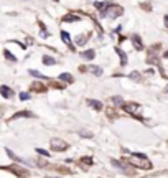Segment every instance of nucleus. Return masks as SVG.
Here are the masks:
<instances>
[{
    "instance_id": "nucleus-11",
    "label": "nucleus",
    "mask_w": 168,
    "mask_h": 178,
    "mask_svg": "<svg viewBox=\"0 0 168 178\" xmlns=\"http://www.w3.org/2000/svg\"><path fill=\"white\" fill-rule=\"evenodd\" d=\"M81 56L84 58V60H94V56H96V51L94 50H86L81 53Z\"/></svg>"
},
{
    "instance_id": "nucleus-7",
    "label": "nucleus",
    "mask_w": 168,
    "mask_h": 178,
    "mask_svg": "<svg viewBox=\"0 0 168 178\" xmlns=\"http://www.w3.org/2000/svg\"><path fill=\"white\" fill-rule=\"evenodd\" d=\"M132 43H133V46H135V50H138V51L143 50L142 40H140V36H138V35H132Z\"/></svg>"
},
{
    "instance_id": "nucleus-30",
    "label": "nucleus",
    "mask_w": 168,
    "mask_h": 178,
    "mask_svg": "<svg viewBox=\"0 0 168 178\" xmlns=\"http://www.w3.org/2000/svg\"><path fill=\"white\" fill-rule=\"evenodd\" d=\"M165 56H166V58H168V51H166V53H165Z\"/></svg>"
},
{
    "instance_id": "nucleus-8",
    "label": "nucleus",
    "mask_w": 168,
    "mask_h": 178,
    "mask_svg": "<svg viewBox=\"0 0 168 178\" xmlns=\"http://www.w3.org/2000/svg\"><path fill=\"white\" fill-rule=\"evenodd\" d=\"M0 91H2V96L3 97H13V96H15V93H13V89H10L8 88V86H2V88H0Z\"/></svg>"
},
{
    "instance_id": "nucleus-13",
    "label": "nucleus",
    "mask_w": 168,
    "mask_h": 178,
    "mask_svg": "<svg viewBox=\"0 0 168 178\" xmlns=\"http://www.w3.org/2000/svg\"><path fill=\"white\" fill-rule=\"evenodd\" d=\"M31 112H28V110H22V112H17L15 115L12 117V121H17V119H20V117H31Z\"/></svg>"
},
{
    "instance_id": "nucleus-24",
    "label": "nucleus",
    "mask_w": 168,
    "mask_h": 178,
    "mask_svg": "<svg viewBox=\"0 0 168 178\" xmlns=\"http://www.w3.org/2000/svg\"><path fill=\"white\" fill-rule=\"evenodd\" d=\"M81 162H83L84 165H91V163H92V158H91V157H84Z\"/></svg>"
},
{
    "instance_id": "nucleus-15",
    "label": "nucleus",
    "mask_w": 168,
    "mask_h": 178,
    "mask_svg": "<svg viewBox=\"0 0 168 178\" xmlns=\"http://www.w3.org/2000/svg\"><path fill=\"white\" fill-rule=\"evenodd\" d=\"M88 102H89V106H91V107H94L96 110H100V109H102V102H99V101H94V99H89V101H88Z\"/></svg>"
},
{
    "instance_id": "nucleus-29",
    "label": "nucleus",
    "mask_w": 168,
    "mask_h": 178,
    "mask_svg": "<svg viewBox=\"0 0 168 178\" xmlns=\"http://www.w3.org/2000/svg\"><path fill=\"white\" fill-rule=\"evenodd\" d=\"M165 25H166V27H168V15H166V17H165Z\"/></svg>"
},
{
    "instance_id": "nucleus-27",
    "label": "nucleus",
    "mask_w": 168,
    "mask_h": 178,
    "mask_svg": "<svg viewBox=\"0 0 168 178\" xmlns=\"http://www.w3.org/2000/svg\"><path fill=\"white\" fill-rule=\"evenodd\" d=\"M36 152L40 153V155H43V157H50V153H48L46 150H43V148H36Z\"/></svg>"
},
{
    "instance_id": "nucleus-4",
    "label": "nucleus",
    "mask_w": 168,
    "mask_h": 178,
    "mask_svg": "<svg viewBox=\"0 0 168 178\" xmlns=\"http://www.w3.org/2000/svg\"><path fill=\"white\" fill-rule=\"evenodd\" d=\"M124 109H125V112L135 115V117H140V106H138V104L127 102V104H124Z\"/></svg>"
},
{
    "instance_id": "nucleus-26",
    "label": "nucleus",
    "mask_w": 168,
    "mask_h": 178,
    "mask_svg": "<svg viewBox=\"0 0 168 178\" xmlns=\"http://www.w3.org/2000/svg\"><path fill=\"white\" fill-rule=\"evenodd\" d=\"M130 79H133V81H140V74H138V73H130Z\"/></svg>"
},
{
    "instance_id": "nucleus-18",
    "label": "nucleus",
    "mask_w": 168,
    "mask_h": 178,
    "mask_svg": "<svg viewBox=\"0 0 168 178\" xmlns=\"http://www.w3.org/2000/svg\"><path fill=\"white\" fill-rule=\"evenodd\" d=\"M12 170L18 173V176H28V172L27 170H22V168H18V167H12Z\"/></svg>"
},
{
    "instance_id": "nucleus-17",
    "label": "nucleus",
    "mask_w": 168,
    "mask_h": 178,
    "mask_svg": "<svg viewBox=\"0 0 168 178\" xmlns=\"http://www.w3.org/2000/svg\"><path fill=\"white\" fill-rule=\"evenodd\" d=\"M43 63H45L46 66H51V64L56 63V60H55V58H51V56H43Z\"/></svg>"
},
{
    "instance_id": "nucleus-22",
    "label": "nucleus",
    "mask_w": 168,
    "mask_h": 178,
    "mask_svg": "<svg viewBox=\"0 0 168 178\" xmlns=\"http://www.w3.org/2000/svg\"><path fill=\"white\" fill-rule=\"evenodd\" d=\"M79 134H81L83 137H86V139H91V137H92V132H89V130H81Z\"/></svg>"
},
{
    "instance_id": "nucleus-28",
    "label": "nucleus",
    "mask_w": 168,
    "mask_h": 178,
    "mask_svg": "<svg viewBox=\"0 0 168 178\" xmlns=\"http://www.w3.org/2000/svg\"><path fill=\"white\" fill-rule=\"evenodd\" d=\"M20 99L22 101H28V99H30V94H28V93H20Z\"/></svg>"
},
{
    "instance_id": "nucleus-3",
    "label": "nucleus",
    "mask_w": 168,
    "mask_h": 178,
    "mask_svg": "<svg viewBox=\"0 0 168 178\" xmlns=\"http://www.w3.org/2000/svg\"><path fill=\"white\" fill-rule=\"evenodd\" d=\"M112 162V165L116 167V168H119L121 172H124L125 175H133V170H132V163L130 162H119V160H110Z\"/></svg>"
},
{
    "instance_id": "nucleus-25",
    "label": "nucleus",
    "mask_w": 168,
    "mask_h": 178,
    "mask_svg": "<svg viewBox=\"0 0 168 178\" xmlns=\"http://www.w3.org/2000/svg\"><path fill=\"white\" fill-rule=\"evenodd\" d=\"M33 89H35V91H41V93H43V91H45V86H43V84H33Z\"/></svg>"
},
{
    "instance_id": "nucleus-21",
    "label": "nucleus",
    "mask_w": 168,
    "mask_h": 178,
    "mask_svg": "<svg viewBox=\"0 0 168 178\" xmlns=\"http://www.w3.org/2000/svg\"><path fill=\"white\" fill-rule=\"evenodd\" d=\"M3 55H5V58H7V60H8V61H17V58H15V56H13V55H12V53H10V51H8V50H5V51H3Z\"/></svg>"
},
{
    "instance_id": "nucleus-10",
    "label": "nucleus",
    "mask_w": 168,
    "mask_h": 178,
    "mask_svg": "<svg viewBox=\"0 0 168 178\" xmlns=\"http://www.w3.org/2000/svg\"><path fill=\"white\" fill-rule=\"evenodd\" d=\"M61 40H63V41L66 43V45H68V46L71 48V50H74V46H73V43H71V36H69V33H66L64 30H63V31H61Z\"/></svg>"
},
{
    "instance_id": "nucleus-19",
    "label": "nucleus",
    "mask_w": 168,
    "mask_h": 178,
    "mask_svg": "<svg viewBox=\"0 0 168 178\" xmlns=\"http://www.w3.org/2000/svg\"><path fill=\"white\" fill-rule=\"evenodd\" d=\"M86 40H88V35H81V36H78V38H76V45H84V43H86Z\"/></svg>"
},
{
    "instance_id": "nucleus-9",
    "label": "nucleus",
    "mask_w": 168,
    "mask_h": 178,
    "mask_svg": "<svg viewBox=\"0 0 168 178\" xmlns=\"http://www.w3.org/2000/svg\"><path fill=\"white\" fill-rule=\"evenodd\" d=\"M81 20V15H76V13H69V15H66L64 18H63V22L66 23H73V22H79Z\"/></svg>"
},
{
    "instance_id": "nucleus-5",
    "label": "nucleus",
    "mask_w": 168,
    "mask_h": 178,
    "mask_svg": "<svg viewBox=\"0 0 168 178\" xmlns=\"http://www.w3.org/2000/svg\"><path fill=\"white\" fill-rule=\"evenodd\" d=\"M51 148L53 150H56V152H63L68 148V143H66L64 140H61V139H51Z\"/></svg>"
},
{
    "instance_id": "nucleus-6",
    "label": "nucleus",
    "mask_w": 168,
    "mask_h": 178,
    "mask_svg": "<svg viewBox=\"0 0 168 178\" xmlns=\"http://www.w3.org/2000/svg\"><path fill=\"white\" fill-rule=\"evenodd\" d=\"M5 152H7V155L10 157L13 162L20 163V165H28V167H33V163H31V162H25V160H23V158H20L18 155H15V153H13V152L10 150V148H5Z\"/></svg>"
},
{
    "instance_id": "nucleus-1",
    "label": "nucleus",
    "mask_w": 168,
    "mask_h": 178,
    "mask_svg": "<svg viewBox=\"0 0 168 178\" xmlns=\"http://www.w3.org/2000/svg\"><path fill=\"white\" fill-rule=\"evenodd\" d=\"M129 162L137 168H152V163L148 162V158L143 155V153H132Z\"/></svg>"
},
{
    "instance_id": "nucleus-23",
    "label": "nucleus",
    "mask_w": 168,
    "mask_h": 178,
    "mask_svg": "<svg viewBox=\"0 0 168 178\" xmlns=\"http://www.w3.org/2000/svg\"><path fill=\"white\" fill-rule=\"evenodd\" d=\"M114 104H117V106H124V101H122V97H119V96H116V97H114Z\"/></svg>"
},
{
    "instance_id": "nucleus-12",
    "label": "nucleus",
    "mask_w": 168,
    "mask_h": 178,
    "mask_svg": "<svg viewBox=\"0 0 168 178\" xmlns=\"http://www.w3.org/2000/svg\"><path fill=\"white\" fill-rule=\"evenodd\" d=\"M116 53H117L119 56H121V64H122V66H125V64H127V55L121 50V48H116Z\"/></svg>"
},
{
    "instance_id": "nucleus-14",
    "label": "nucleus",
    "mask_w": 168,
    "mask_h": 178,
    "mask_svg": "<svg viewBox=\"0 0 168 178\" xmlns=\"http://www.w3.org/2000/svg\"><path fill=\"white\" fill-rule=\"evenodd\" d=\"M88 69L92 74H96V76H102V68H100V66H89Z\"/></svg>"
},
{
    "instance_id": "nucleus-16",
    "label": "nucleus",
    "mask_w": 168,
    "mask_h": 178,
    "mask_svg": "<svg viewBox=\"0 0 168 178\" xmlns=\"http://www.w3.org/2000/svg\"><path fill=\"white\" fill-rule=\"evenodd\" d=\"M59 79H61V81H66V83H73V81H74L73 76H71L69 73H61V74H59Z\"/></svg>"
},
{
    "instance_id": "nucleus-20",
    "label": "nucleus",
    "mask_w": 168,
    "mask_h": 178,
    "mask_svg": "<svg viewBox=\"0 0 168 178\" xmlns=\"http://www.w3.org/2000/svg\"><path fill=\"white\" fill-rule=\"evenodd\" d=\"M30 74L35 76V78H40V79H48L46 76H43L41 73H38V71H35V69H30Z\"/></svg>"
},
{
    "instance_id": "nucleus-2",
    "label": "nucleus",
    "mask_w": 168,
    "mask_h": 178,
    "mask_svg": "<svg viewBox=\"0 0 168 178\" xmlns=\"http://www.w3.org/2000/svg\"><path fill=\"white\" fill-rule=\"evenodd\" d=\"M124 8L121 5H105V8L100 10V17L102 18H117L119 15H122Z\"/></svg>"
},
{
    "instance_id": "nucleus-31",
    "label": "nucleus",
    "mask_w": 168,
    "mask_h": 178,
    "mask_svg": "<svg viewBox=\"0 0 168 178\" xmlns=\"http://www.w3.org/2000/svg\"><path fill=\"white\" fill-rule=\"evenodd\" d=\"M166 93H168V88H166Z\"/></svg>"
}]
</instances>
